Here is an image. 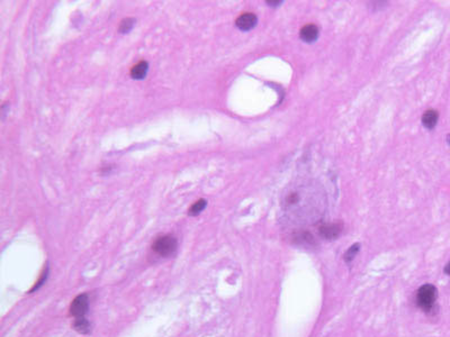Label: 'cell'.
I'll return each instance as SVG.
<instances>
[{"mask_svg":"<svg viewBox=\"0 0 450 337\" xmlns=\"http://www.w3.org/2000/svg\"><path fill=\"white\" fill-rule=\"evenodd\" d=\"M149 71V63L147 61H141L135 65L131 69V75L135 80H142L147 76Z\"/></svg>","mask_w":450,"mask_h":337,"instance_id":"ba28073f","label":"cell"},{"mask_svg":"<svg viewBox=\"0 0 450 337\" xmlns=\"http://www.w3.org/2000/svg\"><path fill=\"white\" fill-rule=\"evenodd\" d=\"M268 3H269L270 6H278V5H282L283 1H278V2H269L268 1Z\"/></svg>","mask_w":450,"mask_h":337,"instance_id":"5bb4252c","label":"cell"},{"mask_svg":"<svg viewBox=\"0 0 450 337\" xmlns=\"http://www.w3.org/2000/svg\"><path fill=\"white\" fill-rule=\"evenodd\" d=\"M359 250H360V244H359V243H356V244L351 245L349 249H348V251L346 252V253H345V255H343V260H345V262L346 263H350L352 260L356 258V255L358 254Z\"/></svg>","mask_w":450,"mask_h":337,"instance_id":"30bf717a","label":"cell"},{"mask_svg":"<svg viewBox=\"0 0 450 337\" xmlns=\"http://www.w3.org/2000/svg\"><path fill=\"white\" fill-rule=\"evenodd\" d=\"M438 290L434 284H423L415 293V302L420 309L426 314H434L437 308Z\"/></svg>","mask_w":450,"mask_h":337,"instance_id":"6da1fadb","label":"cell"},{"mask_svg":"<svg viewBox=\"0 0 450 337\" xmlns=\"http://www.w3.org/2000/svg\"><path fill=\"white\" fill-rule=\"evenodd\" d=\"M444 272L446 273V274H447L448 276H450V261L446 264V267L444 269Z\"/></svg>","mask_w":450,"mask_h":337,"instance_id":"4fadbf2b","label":"cell"},{"mask_svg":"<svg viewBox=\"0 0 450 337\" xmlns=\"http://www.w3.org/2000/svg\"><path fill=\"white\" fill-rule=\"evenodd\" d=\"M134 24H135L134 18H126L124 20H122L120 26V33H129L131 29L133 28Z\"/></svg>","mask_w":450,"mask_h":337,"instance_id":"8fae6325","label":"cell"},{"mask_svg":"<svg viewBox=\"0 0 450 337\" xmlns=\"http://www.w3.org/2000/svg\"><path fill=\"white\" fill-rule=\"evenodd\" d=\"M207 206V202L205 199H199L197 200L196 202H194L192 204V207L189 208V210H188V215L189 216H197L201 214V212L204 210V209L206 208Z\"/></svg>","mask_w":450,"mask_h":337,"instance_id":"9c48e42d","label":"cell"},{"mask_svg":"<svg viewBox=\"0 0 450 337\" xmlns=\"http://www.w3.org/2000/svg\"><path fill=\"white\" fill-rule=\"evenodd\" d=\"M89 310V297L87 293L79 294L72 300L70 305V315L75 318V321L80 319H87V314Z\"/></svg>","mask_w":450,"mask_h":337,"instance_id":"3957f363","label":"cell"},{"mask_svg":"<svg viewBox=\"0 0 450 337\" xmlns=\"http://www.w3.org/2000/svg\"><path fill=\"white\" fill-rule=\"evenodd\" d=\"M48 274H49V270H48V269H46V271L42 273V275H41L40 280L37 281L35 285H34L33 289L31 290V292H34V291H35V290H39V289L42 287V285H43V284L45 283L46 278H48Z\"/></svg>","mask_w":450,"mask_h":337,"instance_id":"7c38bea8","label":"cell"},{"mask_svg":"<svg viewBox=\"0 0 450 337\" xmlns=\"http://www.w3.org/2000/svg\"><path fill=\"white\" fill-rule=\"evenodd\" d=\"M446 139H447V144L450 146V134L447 135V137H446Z\"/></svg>","mask_w":450,"mask_h":337,"instance_id":"9a60e30c","label":"cell"},{"mask_svg":"<svg viewBox=\"0 0 450 337\" xmlns=\"http://www.w3.org/2000/svg\"><path fill=\"white\" fill-rule=\"evenodd\" d=\"M258 18L256 15L252 14V12H245V14H242L239 18L236 19L235 25L237 28L241 29V31L247 32L256 26Z\"/></svg>","mask_w":450,"mask_h":337,"instance_id":"277c9868","label":"cell"},{"mask_svg":"<svg viewBox=\"0 0 450 337\" xmlns=\"http://www.w3.org/2000/svg\"><path fill=\"white\" fill-rule=\"evenodd\" d=\"M300 38L306 43H313L314 41L317 40L318 37V28L315 26V25H306L304 26L302 29H300Z\"/></svg>","mask_w":450,"mask_h":337,"instance_id":"8992f818","label":"cell"},{"mask_svg":"<svg viewBox=\"0 0 450 337\" xmlns=\"http://www.w3.org/2000/svg\"><path fill=\"white\" fill-rule=\"evenodd\" d=\"M342 232L340 224H328L320 227V235L325 240H335Z\"/></svg>","mask_w":450,"mask_h":337,"instance_id":"5b68a950","label":"cell"},{"mask_svg":"<svg viewBox=\"0 0 450 337\" xmlns=\"http://www.w3.org/2000/svg\"><path fill=\"white\" fill-rule=\"evenodd\" d=\"M178 249V242L177 238L167 234V235L159 236L152 244V250H153L156 255H159L161 258H170L172 255H175Z\"/></svg>","mask_w":450,"mask_h":337,"instance_id":"7a4b0ae2","label":"cell"},{"mask_svg":"<svg viewBox=\"0 0 450 337\" xmlns=\"http://www.w3.org/2000/svg\"><path fill=\"white\" fill-rule=\"evenodd\" d=\"M438 119H439L438 112H437V110H434V109H429V110H427L426 113L423 114L422 124H423V126L426 127V129L434 130L435 127H436V125H437V123H438Z\"/></svg>","mask_w":450,"mask_h":337,"instance_id":"52a82bcc","label":"cell"}]
</instances>
